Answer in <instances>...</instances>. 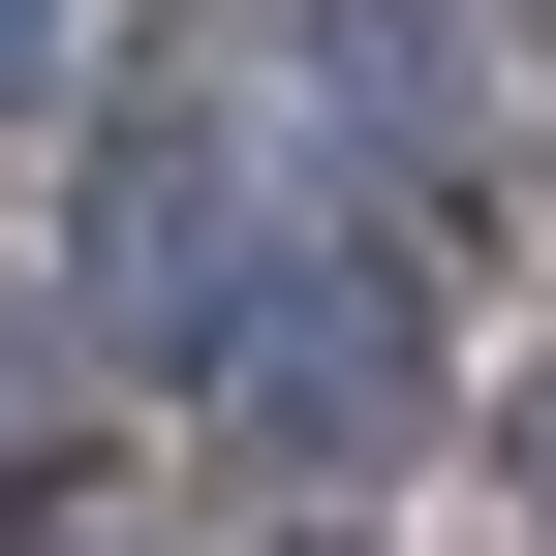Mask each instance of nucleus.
Segmentation results:
<instances>
[{
  "label": "nucleus",
  "instance_id": "nucleus-3",
  "mask_svg": "<svg viewBox=\"0 0 556 556\" xmlns=\"http://www.w3.org/2000/svg\"><path fill=\"white\" fill-rule=\"evenodd\" d=\"M278 93H309L340 155H464V62L402 31V0H309V31H278Z\"/></svg>",
  "mask_w": 556,
  "mask_h": 556
},
{
  "label": "nucleus",
  "instance_id": "nucleus-4",
  "mask_svg": "<svg viewBox=\"0 0 556 556\" xmlns=\"http://www.w3.org/2000/svg\"><path fill=\"white\" fill-rule=\"evenodd\" d=\"M93 62H124L93 0H0V155H62V124H93Z\"/></svg>",
  "mask_w": 556,
  "mask_h": 556
},
{
  "label": "nucleus",
  "instance_id": "nucleus-1",
  "mask_svg": "<svg viewBox=\"0 0 556 556\" xmlns=\"http://www.w3.org/2000/svg\"><path fill=\"white\" fill-rule=\"evenodd\" d=\"M278 248H309V186H278V93H93V248H62L93 371H217Z\"/></svg>",
  "mask_w": 556,
  "mask_h": 556
},
{
  "label": "nucleus",
  "instance_id": "nucleus-2",
  "mask_svg": "<svg viewBox=\"0 0 556 556\" xmlns=\"http://www.w3.org/2000/svg\"><path fill=\"white\" fill-rule=\"evenodd\" d=\"M186 402H217L248 464H402V433H433V248H371V217H309V248L248 278V340H217Z\"/></svg>",
  "mask_w": 556,
  "mask_h": 556
},
{
  "label": "nucleus",
  "instance_id": "nucleus-5",
  "mask_svg": "<svg viewBox=\"0 0 556 556\" xmlns=\"http://www.w3.org/2000/svg\"><path fill=\"white\" fill-rule=\"evenodd\" d=\"M526 495H556V371H526Z\"/></svg>",
  "mask_w": 556,
  "mask_h": 556
}]
</instances>
